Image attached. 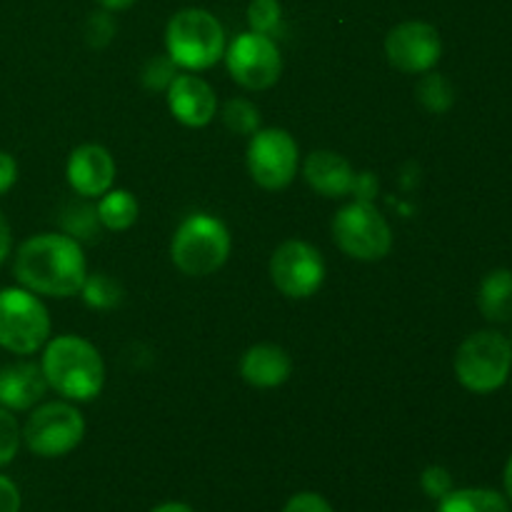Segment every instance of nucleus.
Instances as JSON below:
<instances>
[{
	"mask_svg": "<svg viewBox=\"0 0 512 512\" xmlns=\"http://www.w3.org/2000/svg\"><path fill=\"white\" fill-rule=\"evenodd\" d=\"M13 275L20 288L43 298H73L88 275L83 245L65 233H40L20 243Z\"/></svg>",
	"mask_w": 512,
	"mask_h": 512,
	"instance_id": "nucleus-1",
	"label": "nucleus"
},
{
	"mask_svg": "<svg viewBox=\"0 0 512 512\" xmlns=\"http://www.w3.org/2000/svg\"><path fill=\"white\" fill-rule=\"evenodd\" d=\"M40 368L48 380V388L70 403H90L103 393V355L80 335H58L48 340Z\"/></svg>",
	"mask_w": 512,
	"mask_h": 512,
	"instance_id": "nucleus-2",
	"label": "nucleus"
},
{
	"mask_svg": "<svg viewBox=\"0 0 512 512\" xmlns=\"http://www.w3.org/2000/svg\"><path fill=\"white\" fill-rule=\"evenodd\" d=\"M230 248L233 240L223 220L210 213H193L175 230L170 240V258L188 278H205L228 263Z\"/></svg>",
	"mask_w": 512,
	"mask_h": 512,
	"instance_id": "nucleus-3",
	"label": "nucleus"
},
{
	"mask_svg": "<svg viewBox=\"0 0 512 512\" xmlns=\"http://www.w3.org/2000/svg\"><path fill=\"white\" fill-rule=\"evenodd\" d=\"M165 50L178 68L200 73L225 55V30L208 10L185 8L165 28Z\"/></svg>",
	"mask_w": 512,
	"mask_h": 512,
	"instance_id": "nucleus-4",
	"label": "nucleus"
},
{
	"mask_svg": "<svg viewBox=\"0 0 512 512\" xmlns=\"http://www.w3.org/2000/svg\"><path fill=\"white\" fill-rule=\"evenodd\" d=\"M453 368L458 383L470 393H495L510 378L512 343L498 330H478L460 343Z\"/></svg>",
	"mask_w": 512,
	"mask_h": 512,
	"instance_id": "nucleus-5",
	"label": "nucleus"
},
{
	"mask_svg": "<svg viewBox=\"0 0 512 512\" xmlns=\"http://www.w3.org/2000/svg\"><path fill=\"white\" fill-rule=\"evenodd\" d=\"M50 340V315L40 295L25 288L0 290V348L33 355Z\"/></svg>",
	"mask_w": 512,
	"mask_h": 512,
	"instance_id": "nucleus-6",
	"label": "nucleus"
},
{
	"mask_svg": "<svg viewBox=\"0 0 512 512\" xmlns=\"http://www.w3.org/2000/svg\"><path fill=\"white\" fill-rule=\"evenodd\" d=\"M333 240L348 258L378 263L393 248V230L378 205L353 200L335 213Z\"/></svg>",
	"mask_w": 512,
	"mask_h": 512,
	"instance_id": "nucleus-7",
	"label": "nucleus"
},
{
	"mask_svg": "<svg viewBox=\"0 0 512 512\" xmlns=\"http://www.w3.org/2000/svg\"><path fill=\"white\" fill-rule=\"evenodd\" d=\"M83 438V413L70 400L38 405L23 428L25 445L38 458H63V455L73 453L83 443Z\"/></svg>",
	"mask_w": 512,
	"mask_h": 512,
	"instance_id": "nucleus-8",
	"label": "nucleus"
},
{
	"mask_svg": "<svg viewBox=\"0 0 512 512\" xmlns=\"http://www.w3.org/2000/svg\"><path fill=\"white\" fill-rule=\"evenodd\" d=\"M248 173L263 190H285L300 168V148L285 128H260L245 153Z\"/></svg>",
	"mask_w": 512,
	"mask_h": 512,
	"instance_id": "nucleus-9",
	"label": "nucleus"
},
{
	"mask_svg": "<svg viewBox=\"0 0 512 512\" xmlns=\"http://www.w3.org/2000/svg\"><path fill=\"white\" fill-rule=\"evenodd\" d=\"M225 65L228 73L240 88L245 90H268L283 75V55L275 40L270 35L255 33H240L233 43L225 48Z\"/></svg>",
	"mask_w": 512,
	"mask_h": 512,
	"instance_id": "nucleus-10",
	"label": "nucleus"
},
{
	"mask_svg": "<svg viewBox=\"0 0 512 512\" xmlns=\"http://www.w3.org/2000/svg\"><path fill=\"white\" fill-rule=\"evenodd\" d=\"M270 280L280 295L290 300H308L323 288L325 260L315 245L305 240H285L270 255Z\"/></svg>",
	"mask_w": 512,
	"mask_h": 512,
	"instance_id": "nucleus-11",
	"label": "nucleus"
},
{
	"mask_svg": "<svg viewBox=\"0 0 512 512\" xmlns=\"http://www.w3.org/2000/svg\"><path fill=\"white\" fill-rule=\"evenodd\" d=\"M385 58L405 75L435 70L443 58V40L435 25L425 20H405L385 35Z\"/></svg>",
	"mask_w": 512,
	"mask_h": 512,
	"instance_id": "nucleus-12",
	"label": "nucleus"
},
{
	"mask_svg": "<svg viewBox=\"0 0 512 512\" xmlns=\"http://www.w3.org/2000/svg\"><path fill=\"white\" fill-rule=\"evenodd\" d=\"M115 158L108 148L98 143H83L70 153L65 165V178L78 198H100L115 183Z\"/></svg>",
	"mask_w": 512,
	"mask_h": 512,
	"instance_id": "nucleus-13",
	"label": "nucleus"
},
{
	"mask_svg": "<svg viewBox=\"0 0 512 512\" xmlns=\"http://www.w3.org/2000/svg\"><path fill=\"white\" fill-rule=\"evenodd\" d=\"M173 118L185 128H205L218 113V95L208 80L195 73H178L165 90Z\"/></svg>",
	"mask_w": 512,
	"mask_h": 512,
	"instance_id": "nucleus-14",
	"label": "nucleus"
},
{
	"mask_svg": "<svg viewBox=\"0 0 512 512\" xmlns=\"http://www.w3.org/2000/svg\"><path fill=\"white\" fill-rule=\"evenodd\" d=\"M48 390V380H45L40 363L20 360V363L5 365L0 370V408L10 410V413L33 410Z\"/></svg>",
	"mask_w": 512,
	"mask_h": 512,
	"instance_id": "nucleus-15",
	"label": "nucleus"
},
{
	"mask_svg": "<svg viewBox=\"0 0 512 512\" xmlns=\"http://www.w3.org/2000/svg\"><path fill=\"white\" fill-rule=\"evenodd\" d=\"M240 378L260 390L280 388L293 375V358L275 343H258L240 355Z\"/></svg>",
	"mask_w": 512,
	"mask_h": 512,
	"instance_id": "nucleus-16",
	"label": "nucleus"
},
{
	"mask_svg": "<svg viewBox=\"0 0 512 512\" xmlns=\"http://www.w3.org/2000/svg\"><path fill=\"white\" fill-rule=\"evenodd\" d=\"M303 178L323 198L340 200L350 195L355 170L335 150H313L303 163Z\"/></svg>",
	"mask_w": 512,
	"mask_h": 512,
	"instance_id": "nucleus-17",
	"label": "nucleus"
},
{
	"mask_svg": "<svg viewBox=\"0 0 512 512\" xmlns=\"http://www.w3.org/2000/svg\"><path fill=\"white\" fill-rule=\"evenodd\" d=\"M478 310L488 323H508L512 318V270H490L478 288Z\"/></svg>",
	"mask_w": 512,
	"mask_h": 512,
	"instance_id": "nucleus-18",
	"label": "nucleus"
},
{
	"mask_svg": "<svg viewBox=\"0 0 512 512\" xmlns=\"http://www.w3.org/2000/svg\"><path fill=\"white\" fill-rule=\"evenodd\" d=\"M95 210H98V220L105 230L123 233V230H130L138 223L140 205L130 190L110 188L108 193L100 195Z\"/></svg>",
	"mask_w": 512,
	"mask_h": 512,
	"instance_id": "nucleus-19",
	"label": "nucleus"
},
{
	"mask_svg": "<svg viewBox=\"0 0 512 512\" xmlns=\"http://www.w3.org/2000/svg\"><path fill=\"white\" fill-rule=\"evenodd\" d=\"M438 503V512H510L508 500L488 488L450 490Z\"/></svg>",
	"mask_w": 512,
	"mask_h": 512,
	"instance_id": "nucleus-20",
	"label": "nucleus"
},
{
	"mask_svg": "<svg viewBox=\"0 0 512 512\" xmlns=\"http://www.w3.org/2000/svg\"><path fill=\"white\" fill-rule=\"evenodd\" d=\"M415 95H418L420 105L433 115L448 113L455 105L453 83L443 73H435V70L420 75L418 85H415Z\"/></svg>",
	"mask_w": 512,
	"mask_h": 512,
	"instance_id": "nucleus-21",
	"label": "nucleus"
},
{
	"mask_svg": "<svg viewBox=\"0 0 512 512\" xmlns=\"http://www.w3.org/2000/svg\"><path fill=\"white\" fill-rule=\"evenodd\" d=\"M85 305L93 310H113L123 303V285L108 273H88L80 288Z\"/></svg>",
	"mask_w": 512,
	"mask_h": 512,
	"instance_id": "nucleus-22",
	"label": "nucleus"
},
{
	"mask_svg": "<svg viewBox=\"0 0 512 512\" xmlns=\"http://www.w3.org/2000/svg\"><path fill=\"white\" fill-rule=\"evenodd\" d=\"M60 225H63V233L70 235L73 240L83 243V240H95L100 235V220L98 210L88 203H68L60 213Z\"/></svg>",
	"mask_w": 512,
	"mask_h": 512,
	"instance_id": "nucleus-23",
	"label": "nucleus"
},
{
	"mask_svg": "<svg viewBox=\"0 0 512 512\" xmlns=\"http://www.w3.org/2000/svg\"><path fill=\"white\" fill-rule=\"evenodd\" d=\"M223 125L233 135H253L260 130V110L258 105L245 98H230L223 105Z\"/></svg>",
	"mask_w": 512,
	"mask_h": 512,
	"instance_id": "nucleus-24",
	"label": "nucleus"
},
{
	"mask_svg": "<svg viewBox=\"0 0 512 512\" xmlns=\"http://www.w3.org/2000/svg\"><path fill=\"white\" fill-rule=\"evenodd\" d=\"M283 23V5L280 0H250L248 5V25L255 33H263L273 38Z\"/></svg>",
	"mask_w": 512,
	"mask_h": 512,
	"instance_id": "nucleus-25",
	"label": "nucleus"
},
{
	"mask_svg": "<svg viewBox=\"0 0 512 512\" xmlns=\"http://www.w3.org/2000/svg\"><path fill=\"white\" fill-rule=\"evenodd\" d=\"M178 65L170 60V55H155V58H150L148 63L143 65V70H140V83H143V88L148 90V93H165L168 90V85L173 83V78L178 73Z\"/></svg>",
	"mask_w": 512,
	"mask_h": 512,
	"instance_id": "nucleus-26",
	"label": "nucleus"
},
{
	"mask_svg": "<svg viewBox=\"0 0 512 512\" xmlns=\"http://www.w3.org/2000/svg\"><path fill=\"white\" fill-rule=\"evenodd\" d=\"M20 440H23V430H20L15 415L0 408V468L13 463L20 450Z\"/></svg>",
	"mask_w": 512,
	"mask_h": 512,
	"instance_id": "nucleus-27",
	"label": "nucleus"
},
{
	"mask_svg": "<svg viewBox=\"0 0 512 512\" xmlns=\"http://www.w3.org/2000/svg\"><path fill=\"white\" fill-rule=\"evenodd\" d=\"M420 488L430 500H443L450 490H455L453 475L443 465H428L420 475Z\"/></svg>",
	"mask_w": 512,
	"mask_h": 512,
	"instance_id": "nucleus-28",
	"label": "nucleus"
},
{
	"mask_svg": "<svg viewBox=\"0 0 512 512\" xmlns=\"http://www.w3.org/2000/svg\"><path fill=\"white\" fill-rule=\"evenodd\" d=\"M110 10L105 13H93L85 23V40H88L90 48H105V45L113 40L115 35V23L110 18Z\"/></svg>",
	"mask_w": 512,
	"mask_h": 512,
	"instance_id": "nucleus-29",
	"label": "nucleus"
},
{
	"mask_svg": "<svg viewBox=\"0 0 512 512\" xmlns=\"http://www.w3.org/2000/svg\"><path fill=\"white\" fill-rule=\"evenodd\" d=\"M283 512H335L333 505L318 493H298L285 503Z\"/></svg>",
	"mask_w": 512,
	"mask_h": 512,
	"instance_id": "nucleus-30",
	"label": "nucleus"
},
{
	"mask_svg": "<svg viewBox=\"0 0 512 512\" xmlns=\"http://www.w3.org/2000/svg\"><path fill=\"white\" fill-rule=\"evenodd\" d=\"M378 190H380L378 175L370 173V170L355 173L353 188H350V195H353L355 200H363V203H375V198H378Z\"/></svg>",
	"mask_w": 512,
	"mask_h": 512,
	"instance_id": "nucleus-31",
	"label": "nucleus"
},
{
	"mask_svg": "<svg viewBox=\"0 0 512 512\" xmlns=\"http://www.w3.org/2000/svg\"><path fill=\"white\" fill-rule=\"evenodd\" d=\"M0 512H20L18 485L5 475H0Z\"/></svg>",
	"mask_w": 512,
	"mask_h": 512,
	"instance_id": "nucleus-32",
	"label": "nucleus"
},
{
	"mask_svg": "<svg viewBox=\"0 0 512 512\" xmlns=\"http://www.w3.org/2000/svg\"><path fill=\"white\" fill-rule=\"evenodd\" d=\"M15 180H18V163H15L13 155L0 150V195L8 193Z\"/></svg>",
	"mask_w": 512,
	"mask_h": 512,
	"instance_id": "nucleus-33",
	"label": "nucleus"
},
{
	"mask_svg": "<svg viewBox=\"0 0 512 512\" xmlns=\"http://www.w3.org/2000/svg\"><path fill=\"white\" fill-rule=\"evenodd\" d=\"M10 250H13V233H10V225L5 220V215L0 213V265L8 260Z\"/></svg>",
	"mask_w": 512,
	"mask_h": 512,
	"instance_id": "nucleus-34",
	"label": "nucleus"
},
{
	"mask_svg": "<svg viewBox=\"0 0 512 512\" xmlns=\"http://www.w3.org/2000/svg\"><path fill=\"white\" fill-rule=\"evenodd\" d=\"M98 3L103 5L105 10H110V13H113V10H128L135 0H98Z\"/></svg>",
	"mask_w": 512,
	"mask_h": 512,
	"instance_id": "nucleus-35",
	"label": "nucleus"
},
{
	"mask_svg": "<svg viewBox=\"0 0 512 512\" xmlns=\"http://www.w3.org/2000/svg\"><path fill=\"white\" fill-rule=\"evenodd\" d=\"M150 512H195V510L190 508V505H185V503H163V505H158V508H153Z\"/></svg>",
	"mask_w": 512,
	"mask_h": 512,
	"instance_id": "nucleus-36",
	"label": "nucleus"
},
{
	"mask_svg": "<svg viewBox=\"0 0 512 512\" xmlns=\"http://www.w3.org/2000/svg\"><path fill=\"white\" fill-rule=\"evenodd\" d=\"M505 493H508V498L512 500V455L508 465H505Z\"/></svg>",
	"mask_w": 512,
	"mask_h": 512,
	"instance_id": "nucleus-37",
	"label": "nucleus"
},
{
	"mask_svg": "<svg viewBox=\"0 0 512 512\" xmlns=\"http://www.w3.org/2000/svg\"><path fill=\"white\" fill-rule=\"evenodd\" d=\"M510 343H512V340H510Z\"/></svg>",
	"mask_w": 512,
	"mask_h": 512,
	"instance_id": "nucleus-38",
	"label": "nucleus"
}]
</instances>
